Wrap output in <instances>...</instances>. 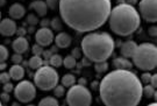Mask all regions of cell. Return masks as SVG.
I'll return each instance as SVG.
<instances>
[{
  "label": "cell",
  "mask_w": 157,
  "mask_h": 106,
  "mask_svg": "<svg viewBox=\"0 0 157 106\" xmlns=\"http://www.w3.org/2000/svg\"><path fill=\"white\" fill-rule=\"evenodd\" d=\"M112 10L111 0H59L62 21L78 33H90L102 27Z\"/></svg>",
  "instance_id": "1"
},
{
  "label": "cell",
  "mask_w": 157,
  "mask_h": 106,
  "mask_svg": "<svg viewBox=\"0 0 157 106\" xmlns=\"http://www.w3.org/2000/svg\"><path fill=\"white\" fill-rule=\"evenodd\" d=\"M140 77L130 69H115L99 83V96L107 106H136L142 100Z\"/></svg>",
  "instance_id": "2"
},
{
  "label": "cell",
  "mask_w": 157,
  "mask_h": 106,
  "mask_svg": "<svg viewBox=\"0 0 157 106\" xmlns=\"http://www.w3.org/2000/svg\"><path fill=\"white\" fill-rule=\"evenodd\" d=\"M115 48V41L112 35L106 32H90L85 35L80 49L83 55L92 63L107 61Z\"/></svg>",
  "instance_id": "3"
},
{
  "label": "cell",
  "mask_w": 157,
  "mask_h": 106,
  "mask_svg": "<svg viewBox=\"0 0 157 106\" xmlns=\"http://www.w3.org/2000/svg\"><path fill=\"white\" fill-rule=\"evenodd\" d=\"M107 22L114 34L119 36H129L140 28L141 17L135 6L121 2L111 10Z\"/></svg>",
  "instance_id": "4"
},
{
  "label": "cell",
  "mask_w": 157,
  "mask_h": 106,
  "mask_svg": "<svg viewBox=\"0 0 157 106\" xmlns=\"http://www.w3.org/2000/svg\"><path fill=\"white\" fill-rule=\"evenodd\" d=\"M132 58L133 64L137 69L142 71H152L157 67V47L150 42L137 45Z\"/></svg>",
  "instance_id": "5"
},
{
  "label": "cell",
  "mask_w": 157,
  "mask_h": 106,
  "mask_svg": "<svg viewBox=\"0 0 157 106\" xmlns=\"http://www.w3.org/2000/svg\"><path fill=\"white\" fill-rule=\"evenodd\" d=\"M59 82V75L56 68L43 64L42 67L35 70L34 73V84L41 91H51Z\"/></svg>",
  "instance_id": "6"
},
{
  "label": "cell",
  "mask_w": 157,
  "mask_h": 106,
  "mask_svg": "<svg viewBox=\"0 0 157 106\" xmlns=\"http://www.w3.org/2000/svg\"><path fill=\"white\" fill-rule=\"evenodd\" d=\"M67 104L71 106H89L92 104L91 91L85 85L73 84L67 92Z\"/></svg>",
  "instance_id": "7"
},
{
  "label": "cell",
  "mask_w": 157,
  "mask_h": 106,
  "mask_svg": "<svg viewBox=\"0 0 157 106\" xmlns=\"http://www.w3.org/2000/svg\"><path fill=\"white\" fill-rule=\"evenodd\" d=\"M14 97L20 103H30L36 97V86L29 80H19L17 86H14Z\"/></svg>",
  "instance_id": "8"
},
{
  "label": "cell",
  "mask_w": 157,
  "mask_h": 106,
  "mask_svg": "<svg viewBox=\"0 0 157 106\" xmlns=\"http://www.w3.org/2000/svg\"><path fill=\"white\" fill-rule=\"evenodd\" d=\"M137 11L141 19L155 23L157 21V0H141Z\"/></svg>",
  "instance_id": "9"
},
{
  "label": "cell",
  "mask_w": 157,
  "mask_h": 106,
  "mask_svg": "<svg viewBox=\"0 0 157 106\" xmlns=\"http://www.w3.org/2000/svg\"><path fill=\"white\" fill-rule=\"evenodd\" d=\"M54 30L49 27H41L35 33V41L36 43L42 47H49L54 42Z\"/></svg>",
  "instance_id": "10"
},
{
  "label": "cell",
  "mask_w": 157,
  "mask_h": 106,
  "mask_svg": "<svg viewBox=\"0 0 157 106\" xmlns=\"http://www.w3.org/2000/svg\"><path fill=\"white\" fill-rule=\"evenodd\" d=\"M17 22L11 18H5L0 20V35L5 37H11L17 33Z\"/></svg>",
  "instance_id": "11"
},
{
  "label": "cell",
  "mask_w": 157,
  "mask_h": 106,
  "mask_svg": "<svg viewBox=\"0 0 157 106\" xmlns=\"http://www.w3.org/2000/svg\"><path fill=\"white\" fill-rule=\"evenodd\" d=\"M12 48L14 53H19V54H25L27 53L29 49V42L28 40L25 36H17V39L12 42Z\"/></svg>",
  "instance_id": "12"
},
{
  "label": "cell",
  "mask_w": 157,
  "mask_h": 106,
  "mask_svg": "<svg viewBox=\"0 0 157 106\" xmlns=\"http://www.w3.org/2000/svg\"><path fill=\"white\" fill-rule=\"evenodd\" d=\"M136 47H137V43L135 41H132V40L124 41V43H121V45H120V54L126 58H132V56L134 55Z\"/></svg>",
  "instance_id": "13"
},
{
  "label": "cell",
  "mask_w": 157,
  "mask_h": 106,
  "mask_svg": "<svg viewBox=\"0 0 157 106\" xmlns=\"http://www.w3.org/2000/svg\"><path fill=\"white\" fill-rule=\"evenodd\" d=\"M54 42L56 43L57 48L65 49L67 47H70L71 42H72V37L67 33H65V32H59V33L54 37Z\"/></svg>",
  "instance_id": "14"
},
{
  "label": "cell",
  "mask_w": 157,
  "mask_h": 106,
  "mask_svg": "<svg viewBox=\"0 0 157 106\" xmlns=\"http://www.w3.org/2000/svg\"><path fill=\"white\" fill-rule=\"evenodd\" d=\"M8 15L11 19L13 20H20L22 19L25 15H26V8L22 4H19V2H15L10 7L8 10Z\"/></svg>",
  "instance_id": "15"
},
{
  "label": "cell",
  "mask_w": 157,
  "mask_h": 106,
  "mask_svg": "<svg viewBox=\"0 0 157 106\" xmlns=\"http://www.w3.org/2000/svg\"><path fill=\"white\" fill-rule=\"evenodd\" d=\"M30 10H33L37 17L44 18L49 8L43 0H33V2L30 4Z\"/></svg>",
  "instance_id": "16"
},
{
  "label": "cell",
  "mask_w": 157,
  "mask_h": 106,
  "mask_svg": "<svg viewBox=\"0 0 157 106\" xmlns=\"http://www.w3.org/2000/svg\"><path fill=\"white\" fill-rule=\"evenodd\" d=\"M8 73L11 76V79L19 82L25 77V68L21 64H13L10 68V73Z\"/></svg>",
  "instance_id": "17"
},
{
  "label": "cell",
  "mask_w": 157,
  "mask_h": 106,
  "mask_svg": "<svg viewBox=\"0 0 157 106\" xmlns=\"http://www.w3.org/2000/svg\"><path fill=\"white\" fill-rule=\"evenodd\" d=\"M114 67L115 69H132L133 63L129 61L128 58H126L124 56L117 57L114 60Z\"/></svg>",
  "instance_id": "18"
},
{
  "label": "cell",
  "mask_w": 157,
  "mask_h": 106,
  "mask_svg": "<svg viewBox=\"0 0 157 106\" xmlns=\"http://www.w3.org/2000/svg\"><path fill=\"white\" fill-rule=\"evenodd\" d=\"M43 64H44V60L42 58V56H39V55H33L28 61V67L30 69H33V70L39 69Z\"/></svg>",
  "instance_id": "19"
},
{
  "label": "cell",
  "mask_w": 157,
  "mask_h": 106,
  "mask_svg": "<svg viewBox=\"0 0 157 106\" xmlns=\"http://www.w3.org/2000/svg\"><path fill=\"white\" fill-rule=\"evenodd\" d=\"M142 97H147L148 99H156V89L150 84H146L142 86Z\"/></svg>",
  "instance_id": "20"
},
{
  "label": "cell",
  "mask_w": 157,
  "mask_h": 106,
  "mask_svg": "<svg viewBox=\"0 0 157 106\" xmlns=\"http://www.w3.org/2000/svg\"><path fill=\"white\" fill-rule=\"evenodd\" d=\"M61 83H62L63 86L70 88V86H72L73 84H76V77L73 76L72 73H67L61 78Z\"/></svg>",
  "instance_id": "21"
},
{
  "label": "cell",
  "mask_w": 157,
  "mask_h": 106,
  "mask_svg": "<svg viewBox=\"0 0 157 106\" xmlns=\"http://www.w3.org/2000/svg\"><path fill=\"white\" fill-rule=\"evenodd\" d=\"M49 63H50L51 67L54 68H59L63 65V57L59 54H52L49 58Z\"/></svg>",
  "instance_id": "22"
},
{
  "label": "cell",
  "mask_w": 157,
  "mask_h": 106,
  "mask_svg": "<svg viewBox=\"0 0 157 106\" xmlns=\"http://www.w3.org/2000/svg\"><path fill=\"white\" fill-rule=\"evenodd\" d=\"M63 65L67 69H73L77 65V60L72 55H67L65 57H63Z\"/></svg>",
  "instance_id": "23"
},
{
  "label": "cell",
  "mask_w": 157,
  "mask_h": 106,
  "mask_svg": "<svg viewBox=\"0 0 157 106\" xmlns=\"http://www.w3.org/2000/svg\"><path fill=\"white\" fill-rule=\"evenodd\" d=\"M59 104L55 97H44L43 99H41L39 105L41 106H57Z\"/></svg>",
  "instance_id": "24"
},
{
  "label": "cell",
  "mask_w": 157,
  "mask_h": 106,
  "mask_svg": "<svg viewBox=\"0 0 157 106\" xmlns=\"http://www.w3.org/2000/svg\"><path fill=\"white\" fill-rule=\"evenodd\" d=\"M94 70L97 73H105L108 70V63H107V61L95 62Z\"/></svg>",
  "instance_id": "25"
},
{
  "label": "cell",
  "mask_w": 157,
  "mask_h": 106,
  "mask_svg": "<svg viewBox=\"0 0 157 106\" xmlns=\"http://www.w3.org/2000/svg\"><path fill=\"white\" fill-rule=\"evenodd\" d=\"M50 25H51V29H52V30H56V32L62 30V27H63L62 19H59V18H54L50 21Z\"/></svg>",
  "instance_id": "26"
},
{
  "label": "cell",
  "mask_w": 157,
  "mask_h": 106,
  "mask_svg": "<svg viewBox=\"0 0 157 106\" xmlns=\"http://www.w3.org/2000/svg\"><path fill=\"white\" fill-rule=\"evenodd\" d=\"M26 22L28 23L29 26L35 27V26H37V23H40L39 17H37L36 14H34V13H30V14H28L27 18H26Z\"/></svg>",
  "instance_id": "27"
},
{
  "label": "cell",
  "mask_w": 157,
  "mask_h": 106,
  "mask_svg": "<svg viewBox=\"0 0 157 106\" xmlns=\"http://www.w3.org/2000/svg\"><path fill=\"white\" fill-rule=\"evenodd\" d=\"M52 90H54V95H55V97H57V98H61V97H63V96L65 95V86H63L62 84H61V85L57 84Z\"/></svg>",
  "instance_id": "28"
},
{
  "label": "cell",
  "mask_w": 157,
  "mask_h": 106,
  "mask_svg": "<svg viewBox=\"0 0 157 106\" xmlns=\"http://www.w3.org/2000/svg\"><path fill=\"white\" fill-rule=\"evenodd\" d=\"M11 61L13 64H21L23 62V56L22 54H19V53H14L11 56Z\"/></svg>",
  "instance_id": "29"
},
{
  "label": "cell",
  "mask_w": 157,
  "mask_h": 106,
  "mask_svg": "<svg viewBox=\"0 0 157 106\" xmlns=\"http://www.w3.org/2000/svg\"><path fill=\"white\" fill-rule=\"evenodd\" d=\"M8 49L5 45H0V62H6V60L8 58Z\"/></svg>",
  "instance_id": "30"
},
{
  "label": "cell",
  "mask_w": 157,
  "mask_h": 106,
  "mask_svg": "<svg viewBox=\"0 0 157 106\" xmlns=\"http://www.w3.org/2000/svg\"><path fill=\"white\" fill-rule=\"evenodd\" d=\"M150 78H151V73L150 71H143V73L141 75L140 80L142 84H149L150 83Z\"/></svg>",
  "instance_id": "31"
},
{
  "label": "cell",
  "mask_w": 157,
  "mask_h": 106,
  "mask_svg": "<svg viewBox=\"0 0 157 106\" xmlns=\"http://www.w3.org/2000/svg\"><path fill=\"white\" fill-rule=\"evenodd\" d=\"M45 4L49 10H56L59 5V0H45Z\"/></svg>",
  "instance_id": "32"
},
{
  "label": "cell",
  "mask_w": 157,
  "mask_h": 106,
  "mask_svg": "<svg viewBox=\"0 0 157 106\" xmlns=\"http://www.w3.org/2000/svg\"><path fill=\"white\" fill-rule=\"evenodd\" d=\"M32 51H33V55L42 56V53H43V47L37 45V43H35V45L32 47Z\"/></svg>",
  "instance_id": "33"
},
{
  "label": "cell",
  "mask_w": 157,
  "mask_h": 106,
  "mask_svg": "<svg viewBox=\"0 0 157 106\" xmlns=\"http://www.w3.org/2000/svg\"><path fill=\"white\" fill-rule=\"evenodd\" d=\"M10 79H11V76H10L8 73H5V71L4 73H0V83L1 84L8 83Z\"/></svg>",
  "instance_id": "34"
},
{
  "label": "cell",
  "mask_w": 157,
  "mask_h": 106,
  "mask_svg": "<svg viewBox=\"0 0 157 106\" xmlns=\"http://www.w3.org/2000/svg\"><path fill=\"white\" fill-rule=\"evenodd\" d=\"M4 92H7V93H11L12 91H14V85L11 83V82H8V83H5L4 84Z\"/></svg>",
  "instance_id": "35"
},
{
  "label": "cell",
  "mask_w": 157,
  "mask_h": 106,
  "mask_svg": "<svg viewBox=\"0 0 157 106\" xmlns=\"http://www.w3.org/2000/svg\"><path fill=\"white\" fill-rule=\"evenodd\" d=\"M82 54H83V53H82V49H80V48H75L72 50V53H71V55H72L76 60H78L79 57L82 56Z\"/></svg>",
  "instance_id": "36"
},
{
  "label": "cell",
  "mask_w": 157,
  "mask_h": 106,
  "mask_svg": "<svg viewBox=\"0 0 157 106\" xmlns=\"http://www.w3.org/2000/svg\"><path fill=\"white\" fill-rule=\"evenodd\" d=\"M148 34H149L150 36H152V37H156L157 28H156V26H155V25H154V26H151V27H149V29H148Z\"/></svg>",
  "instance_id": "37"
},
{
  "label": "cell",
  "mask_w": 157,
  "mask_h": 106,
  "mask_svg": "<svg viewBox=\"0 0 157 106\" xmlns=\"http://www.w3.org/2000/svg\"><path fill=\"white\" fill-rule=\"evenodd\" d=\"M0 100L1 103H8L10 101V93H7V92H2V95L0 96Z\"/></svg>",
  "instance_id": "38"
},
{
  "label": "cell",
  "mask_w": 157,
  "mask_h": 106,
  "mask_svg": "<svg viewBox=\"0 0 157 106\" xmlns=\"http://www.w3.org/2000/svg\"><path fill=\"white\" fill-rule=\"evenodd\" d=\"M150 85H151L152 88H155V89H157V75L156 73H154V75H151V78H150Z\"/></svg>",
  "instance_id": "39"
},
{
  "label": "cell",
  "mask_w": 157,
  "mask_h": 106,
  "mask_svg": "<svg viewBox=\"0 0 157 106\" xmlns=\"http://www.w3.org/2000/svg\"><path fill=\"white\" fill-rule=\"evenodd\" d=\"M26 33H27V30H26L23 27H17V33H15V34H17V36H25V35H26Z\"/></svg>",
  "instance_id": "40"
},
{
  "label": "cell",
  "mask_w": 157,
  "mask_h": 106,
  "mask_svg": "<svg viewBox=\"0 0 157 106\" xmlns=\"http://www.w3.org/2000/svg\"><path fill=\"white\" fill-rule=\"evenodd\" d=\"M54 53L51 50H43V53H42V56L44 57V60H49L50 58V56L52 55Z\"/></svg>",
  "instance_id": "41"
},
{
  "label": "cell",
  "mask_w": 157,
  "mask_h": 106,
  "mask_svg": "<svg viewBox=\"0 0 157 106\" xmlns=\"http://www.w3.org/2000/svg\"><path fill=\"white\" fill-rule=\"evenodd\" d=\"M40 25H41V27H48L50 25V20L49 19H43V20L40 21Z\"/></svg>",
  "instance_id": "42"
},
{
  "label": "cell",
  "mask_w": 157,
  "mask_h": 106,
  "mask_svg": "<svg viewBox=\"0 0 157 106\" xmlns=\"http://www.w3.org/2000/svg\"><path fill=\"white\" fill-rule=\"evenodd\" d=\"M124 2H127V4H129V5H132V6H135L139 2V0H126Z\"/></svg>",
  "instance_id": "43"
},
{
  "label": "cell",
  "mask_w": 157,
  "mask_h": 106,
  "mask_svg": "<svg viewBox=\"0 0 157 106\" xmlns=\"http://www.w3.org/2000/svg\"><path fill=\"white\" fill-rule=\"evenodd\" d=\"M6 67H7V64H6V62H0V71H2V70H5Z\"/></svg>",
  "instance_id": "44"
},
{
  "label": "cell",
  "mask_w": 157,
  "mask_h": 106,
  "mask_svg": "<svg viewBox=\"0 0 157 106\" xmlns=\"http://www.w3.org/2000/svg\"><path fill=\"white\" fill-rule=\"evenodd\" d=\"M86 83H87L86 78H80L78 80V84H82V85H86Z\"/></svg>",
  "instance_id": "45"
},
{
  "label": "cell",
  "mask_w": 157,
  "mask_h": 106,
  "mask_svg": "<svg viewBox=\"0 0 157 106\" xmlns=\"http://www.w3.org/2000/svg\"><path fill=\"white\" fill-rule=\"evenodd\" d=\"M91 85H92V88H93V89H98V88H99V84L95 83V82H94V83H92Z\"/></svg>",
  "instance_id": "46"
},
{
  "label": "cell",
  "mask_w": 157,
  "mask_h": 106,
  "mask_svg": "<svg viewBox=\"0 0 157 106\" xmlns=\"http://www.w3.org/2000/svg\"><path fill=\"white\" fill-rule=\"evenodd\" d=\"M5 4H6V0H0V7L5 6Z\"/></svg>",
  "instance_id": "47"
},
{
  "label": "cell",
  "mask_w": 157,
  "mask_h": 106,
  "mask_svg": "<svg viewBox=\"0 0 157 106\" xmlns=\"http://www.w3.org/2000/svg\"><path fill=\"white\" fill-rule=\"evenodd\" d=\"M0 20H1V12H0Z\"/></svg>",
  "instance_id": "48"
},
{
  "label": "cell",
  "mask_w": 157,
  "mask_h": 106,
  "mask_svg": "<svg viewBox=\"0 0 157 106\" xmlns=\"http://www.w3.org/2000/svg\"><path fill=\"white\" fill-rule=\"evenodd\" d=\"M1 104H2V103H1V100H0V105H1Z\"/></svg>",
  "instance_id": "49"
},
{
  "label": "cell",
  "mask_w": 157,
  "mask_h": 106,
  "mask_svg": "<svg viewBox=\"0 0 157 106\" xmlns=\"http://www.w3.org/2000/svg\"><path fill=\"white\" fill-rule=\"evenodd\" d=\"M0 84H1V83H0Z\"/></svg>",
  "instance_id": "50"
}]
</instances>
